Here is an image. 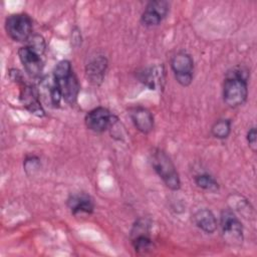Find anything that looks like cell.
<instances>
[{
    "label": "cell",
    "mask_w": 257,
    "mask_h": 257,
    "mask_svg": "<svg viewBox=\"0 0 257 257\" xmlns=\"http://www.w3.org/2000/svg\"><path fill=\"white\" fill-rule=\"evenodd\" d=\"M23 167H24V170H25L27 175H32L33 176L38 171V169L40 168V160L36 156L27 157L24 161Z\"/></svg>",
    "instance_id": "ffe728a7"
},
{
    "label": "cell",
    "mask_w": 257,
    "mask_h": 257,
    "mask_svg": "<svg viewBox=\"0 0 257 257\" xmlns=\"http://www.w3.org/2000/svg\"><path fill=\"white\" fill-rule=\"evenodd\" d=\"M20 94L19 98L20 101L23 103L25 108L29 110L31 113L37 116L44 115V109L40 102V96L37 89L30 84L25 83L23 80L20 82Z\"/></svg>",
    "instance_id": "8fae6325"
},
{
    "label": "cell",
    "mask_w": 257,
    "mask_h": 257,
    "mask_svg": "<svg viewBox=\"0 0 257 257\" xmlns=\"http://www.w3.org/2000/svg\"><path fill=\"white\" fill-rule=\"evenodd\" d=\"M195 183L199 188L212 193H216L220 189L219 183L209 174H199L195 176Z\"/></svg>",
    "instance_id": "ac0fdd59"
},
{
    "label": "cell",
    "mask_w": 257,
    "mask_h": 257,
    "mask_svg": "<svg viewBox=\"0 0 257 257\" xmlns=\"http://www.w3.org/2000/svg\"><path fill=\"white\" fill-rule=\"evenodd\" d=\"M170 4L165 0H154L147 4L141 15V22L147 27L158 26L168 15Z\"/></svg>",
    "instance_id": "30bf717a"
},
{
    "label": "cell",
    "mask_w": 257,
    "mask_h": 257,
    "mask_svg": "<svg viewBox=\"0 0 257 257\" xmlns=\"http://www.w3.org/2000/svg\"><path fill=\"white\" fill-rule=\"evenodd\" d=\"M171 68L176 81L182 86H189L193 81L194 60L192 56L185 52H177L171 58Z\"/></svg>",
    "instance_id": "8992f818"
},
{
    "label": "cell",
    "mask_w": 257,
    "mask_h": 257,
    "mask_svg": "<svg viewBox=\"0 0 257 257\" xmlns=\"http://www.w3.org/2000/svg\"><path fill=\"white\" fill-rule=\"evenodd\" d=\"M150 223L145 219H139L131 231L132 244L137 253H147L154 247L150 234Z\"/></svg>",
    "instance_id": "9c48e42d"
},
{
    "label": "cell",
    "mask_w": 257,
    "mask_h": 257,
    "mask_svg": "<svg viewBox=\"0 0 257 257\" xmlns=\"http://www.w3.org/2000/svg\"><path fill=\"white\" fill-rule=\"evenodd\" d=\"M229 205L232 211H237L242 215H250V211L252 209L248 200L240 195H231L229 198Z\"/></svg>",
    "instance_id": "d6986e66"
},
{
    "label": "cell",
    "mask_w": 257,
    "mask_h": 257,
    "mask_svg": "<svg viewBox=\"0 0 257 257\" xmlns=\"http://www.w3.org/2000/svg\"><path fill=\"white\" fill-rule=\"evenodd\" d=\"M220 228L223 239L230 245L236 246L243 242V226L234 211L224 209L220 216Z\"/></svg>",
    "instance_id": "5b68a950"
},
{
    "label": "cell",
    "mask_w": 257,
    "mask_h": 257,
    "mask_svg": "<svg viewBox=\"0 0 257 257\" xmlns=\"http://www.w3.org/2000/svg\"><path fill=\"white\" fill-rule=\"evenodd\" d=\"M67 206L74 216L82 214H91L94 209V203L91 197L84 193L72 194L67 199Z\"/></svg>",
    "instance_id": "5bb4252c"
},
{
    "label": "cell",
    "mask_w": 257,
    "mask_h": 257,
    "mask_svg": "<svg viewBox=\"0 0 257 257\" xmlns=\"http://www.w3.org/2000/svg\"><path fill=\"white\" fill-rule=\"evenodd\" d=\"M151 164L157 175L163 180L165 185L172 191L181 188L179 173L167 153L161 149H156L152 153Z\"/></svg>",
    "instance_id": "3957f363"
},
{
    "label": "cell",
    "mask_w": 257,
    "mask_h": 257,
    "mask_svg": "<svg viewBox=\"0 0 257 257\" xmlns=\"http://www.w3.org/2000/svg\"><path fill=\"white\" fill-rule=\"evenodd\" d=\"M117 120L116 116L106 107L97 106L89 110L84 117L86 127L94 133H103Z\"/></svg>",
    "instance_id": "52a82bcc"
},
{
    "label": "cell",
    "mask_w": 257,
    "mask_h": 257,
    "mask_svg": "<svg viewBox=\"0 0 257 257\" xmlns=\"http://www.w3.org/2000/svg\"><path fill=\"white\" fill-rule=\"evenodd\" d=\"M53 80L61 92L62 99L69 105H74L80 90V84L72 69L70 61L63 59L54 67Z\"/></svg>",
    "instance_id": "7a4b0ae2"
},
{
    "label": "cell",
    "mask_w": 257,
    "mask_h": 257,
    "mask_svg": "<svg viewBox=\"0 0 257 257\" xmlns=\"http://www.w3.org/2000/svg\"><path fill=\"white\" fill-rule=\"evenodd\" d=\"M33 23L26 13H14L5 20V30L7 35L16 42L28 41L32 34Z\"/></svg>",
    "instance_id": "277c9868"
},
{
    "label": "cell",
    "mask_w": 257,
    "mask_h": 257,
    "mask_svg": "<svg viewBox=\"0 0 257 257\" xmlns=\"http://www.w3.org/2000/svg\"><path fill=\"white\" fill-rule=\"evenodd\" d=\"M139 79L149 89H162L165 85L166 70L164 65H153L139 72Z\"/></svg>",
    "instance_id": "7c38bea8"
},
{
    "label": "cell",
    "mask_w": 257,
    "mask_h": 257,
    "mask_svg": "<svg viewBox=\"0 0 257 257\" xmlns=\"http://www.w3.org/2000/svg\"><path fill=\"white\" fill-rule=\"evenodd\" d=\"M246 139H247V143H248L249 148L253 152H256V150H257V131H256L255 126H252L248 131Z\"/></svg>",
    "instance_id": "44dd1931"
},
{
    "label": "cell",
    "mask_w": 257,
    "mask_h": 257,
    "mask_svg": "<svg viewBox=\"0 0 257 257\" xmlns=\"http://www.w3.org/2000/svg\"><path fill=\"white\" fill-rule=\"evenodd\" d=\"M193 220L195 225L207 234L214 233L218 228V222L211 210L208 209H200L198 210L194 216Z\"/></svg>",
    "instance_id": "2e32d148"
},
{
    "label": "cell",
    "mask_w": 257,
    "mask_h": 257,
    "mask_svg": "<svg viewBox=\"0 0 257 257\" xmlns=\"http://www.w3.org/2000/svg\"><path fill=\"white\" fill-rule=\"evenodd\" d=\"M17 53L25 72L31 78H40L43 72L42 54L38 53L28 45L20 47Z\"/></svg>",
    "instance_id": "ba28073f"
},
{
    "label": "cell",
    "mask_w": 257,
    "mask_h": 257,
    "mask_svg": "<svg viewBox=\"0 0 257 257\" xmlns=\"http://www.w3.org/2000/svg\"><path fill=\"white\" fill-rule=\"evenodd\" d=\"M130 116L135 127L142 134L148 135L154 128V116L152 112L141 105L130 108Z\"/></svg>",
    "instance_id": "4fadbf2b"
},
{
    "label": "cell",
    "mask_w": 257,
    "mask_h": 257,
    "mask_svg": "<svg viewBox=\"0 0 257 257\" xmlns=\"http://www.w3.org/2000/svg\"><path fill=\"white\" fill-rule=\"evenodd\" d=\"M107 69V59L102 56H96L85 66V74L89 82L93 85H100L104 79Z\"/></svg>",
    "instance_id": "9a60e30c"
},
{
    "label": "cell",
    "mask_w": 257,
    "mask_h": 257,
    "mask_svg": "<svg viewBox=\"0 0 257 257\" xmlns=\"http://www.w3.org/2000/svg\"><path fill=\"white\" fill-rule=\"evenodd\" d=\"M211 133L216 139H227L231 133V120L227 118H221L216 120L211 127Z\"/></svg>",
    "instance_id": "e0dca14e"
},
{
    "label": "cell",
    "mask_w": 257,
    "mask_h": 257,
    "mask_svg": "<svg viewBox=\"0 0 257 257\" xmlns=\"http://www.w3.org/2000/svg\"><path fill=\"white\" fill-rule=\"evenodd\" d=\"M248 97V71L235 67L228 71L223 82V100L230 107L245 103Z\"/></svg>",
    "instance_id": "6da1fadb"
}]
</instances>
